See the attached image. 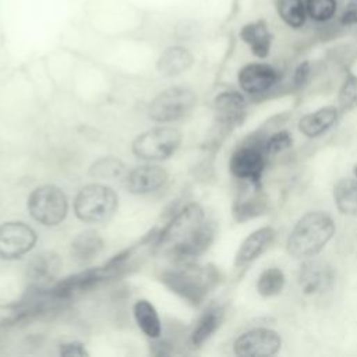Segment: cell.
I'll use <instances>...</instances> for the list:
<instances>
[{
	"label": "cell",
	"mask_w": 357,
	"mask_h": 357,
	"mask_svg": "<svg viewBox=\"0 0 357 357\" xmlns=\"http://www.w3.org/2000/svg\"><path fill=\"white\" fill-rule=\"evenodd\" d=\"M215 229L198 204L181 208L156 236L155 245L174 262H192L213 241Z\"/></svg>",
	"instance_id": "6da1fadb"
},
{
	"label": "cell",
	"mask_w": 357,
	"mask_h": 357,
	"mask_svg": "<svg viewBox=\"0 0 357 357\" xmlns=\"http://www.w3.org/2000/svg\"><path fill=\"white\" fill-rule=\"evenodd\" d=\"M160 280L184 301L198 307L218 284L219 272L212 265L176 262L174 266L162 272Z\"/></svg>",
	"instance_id": "7a4b0ae2"
},
{
	"label": "cell",
	"mask_w": 357,
	"mask_h": 357,
	"mask_svg": "<svg viewBox=\"0 0 357 357\" xmlns=\"http://www.w3.org/2000/svg\"><path fill=\"white\" fill-rule=\"evenodd\" d=\"M335 234L332 218L324 212H308L298 219L287 237V251L298 259L317 255Z\"/></svg>",
	"instance_id": "3957f363"
},
{
	"label": "cell",
	"mask_w": 357,
	"mask_h": 357,
	"mask_svg": "<svg viewBox=\"0 0 357 357\" xmlns=\"http://www.w3.org/2000/svg\"><path fill=\"white\" fill-rule=\"evenodd\" d=\"M117 194L103 184H88L79 190L74 199L77 218L86 223L109 220L117 209Z\"/></svg>",
	"instance_id": "277c9868"
},
{
	"label": "cell",
	"mask_w": 357,
	"mask_h": 357,
	"mask_svg": "<svg viewBox=\"0 0 357 357\" xmlns=\"http://www.w3.org/2000/svg\"><path fill=\"white\" fill-rule=\"evenodd\" d=\"M28 211L31 216L43 226L60 225L68 211V201L61 188L53 184L36 187L28 197Z\"/></svg>",
	"instance_id": "5b68a950"
},
{
	"label": "cell",
	"mask_w": 357,
	"mask_h": 357,
	"mask_svg": "<svg viewBox=\"0 0 357 357\" xmlns=\"http://www.w3.org/2000/svg\"><path fill=\"white\" fill-rule=\"evenodd\" d=\"M181 144V132L169 126L151 128L132 142V153L144 160H163L170 158Z\"/></svg>",
	"instance_id": "8992f818"
},
{
	"label": "cell",
	"mask_w": 357,
	"mask_h": 357,
	"mask_svg": "<svg viewBox=\"0 0 357 357\" xmlns=\"http://www.w3.org/2000/svg\"><path fill=\"white\" fill-rule=\"evenodd\" d=\"M197 103L194 91L185 86H170L162 91L149 105V117L159 123H172L187 116Z\"/></svg>",
	"instance_id": "52a82bcc"
},
{
	"label": "cell",
	"mask_w": 357,
	"mask_h": 357,
	"mask_svg": "<svg viewBox=\"0 0 357 357\" xmlns=\"http://www.w3.org/2000/svg\"><path fill=\"white\" fill-rule=\"evenodd\" d=\"M266 156L264 139L251 138L231 153L229 169L236 178L258 184L266 165Z\"/></svg>",
	"instance_id": "ba28073f"
},
{
	"label": "cell",
	"mask_w": 357,
	"mask_h": 357,
	"mask_svg": "<svg viewBox=\"0 0 357 357\" xmlns=\"http://www.w3.org/2000/svg\"><path fill=\"white\" fill-rule=\"evenodd\" d=\"M36 243L35 230L24 222L0 225V259H15L26 254Z\"/></svg>",
	"instance_id": "9c48e42d"
},
{
	"label": "cell",
	"mask_w": 357,
	"mask_h": 357,
	"mask_svg": "<svg viewBox=\"0 0 357 357\" xmlns=\"http://www.w3.org/2000/svg\"><path fill=\"white\" fill-rule=\"evenodd\" d=\"M282 339L280 336L266 328H255L240 335L233 350L237 356H273L280 350Z\"/></svg>",
	"instance_id": "30bf717a"
},
{
	"label": "cell",
	"mask_w": 357,
	"mask_h": 357,
	"mask_svg": "<svg viewBox=\"0 0 357 357\" xmlns=\"http://www.w3.org/2000/svg\"><path fill=\"white\" fill-rule=\"evenodd\" d=\"M240 88L248 95H259L271 89L279 79L278 70L266 63H248L237 75Z\"/></svg>",
	"instance_id": "8fae6325"
},
{
	"label": "cell",
	"mask_w": 357,
	"mask_h": 357,
	"mask_svg": "<svg viewBox=\"0 0 357 357\" xmlns=\"http://www.w3.org/2000/svg\"><path fill=\"white\" fill-rule=\"evenodd\" d=\"M266 209L268 198L259 187V183L245 181V184L238 190L233 204L234 219L237 222H244L265 213Z\"/></svg>",
	"instance_id": "7c38bea8"
},
{
	"label": "cell",
	"mask_w": 357,
	"mask_h": 357,
	"mask_svg": "<svg viewBox=\"0 0 357 357\" xmlns=\"http://www.w3.org/2000/svg\"><path fill=\"white\" fill-rule=\"evenodd\" d=\"M167 181V173L158 165H142L128 172L126 187L130 192L144 195L158 191Z\"/></svg>",
	"instance_id": "4fadbf2b"
},
{
	"label": "cell",
	"mask_w": 357,
	"mask_h": 357,
	"mask_svg": "<svg viewBox=\"0 0 357 357\" xmlns=\"http://www.w3.org/2000/svg\"><path fill=\"white\" fill-rule=\"evenodd\" d=\"M333 283L332 268L319 259L307 261L298 272V284L304 294H318L326 291Z\"/></svg>",
	"instance_id": "5bb4252c"
},
{
	"label": "cell",
	"mask_w": 357,
	"mask_h": 357,
	"mask_svg": "<svg viewBox=\"0 0 357 357\" xmlns=\"http://www.w3.org/2000/svg\"><path fill=\"white\" fill-rule=\"evenodd\" d=\"M213 112L216 121L222 127L233 128L245 119V100L238 92H222L213 100Z\"/></svg>",
	"instance_id": "9a60e30c"
},
{
	"label": "cell",
	"mask_w": 357,
	"mask_h": 357,
	"mask_svg": "<svg viewBox=\"0 0 357 357\" xmlns=\"http://www.w3.org/2000/svg\"><path fill=\"white\" fill-rule=\"evenodd\" d=\"M61 269V259L56 252L43 251L33 255L26 265V279L36 287L53 282Z\"/></svg>",
	"instance_id": "2e32d148"
},
{
	"label": "cell",
	"mask_w": 357,
	"mask_h": 357,
	"mask_svg": "<svg viewBox=\"0 0 357 357\" xmlns=\"http://www.w3.org/2000/svg\"><path fill=\"white\" fill-rule=\"evenodd\" d=\"M195 61L192 52L184 45H170L159 54L156 70L165 77H177L188 71Z\"/></svg>",
	"instance_id": "e0dca14e"
},
{
	"label": "cell",
	"mask_w": 357,
	"mask_h": 357,
	"mask_svg": "<svg viewBox=\"0 0 357 357\" xmlns=\"http://www.w3.org/2000/svg\"><path fill=\"white\" fill-rule=\"evenodd\" d=\"M240 39L250 47L251 53L259 59H265L272 46V32L265 20H257L247 22L241 26Z\"/></svg>",
	"instance_id": "ac0fdd59"
},
{
	"label": "cell",
	"mask_w": 357,
	"mask_h": 357,
	"mask_svg": "<svg viewBox=\"0 0 357 357\" xmlns=\"http://www.w3.org/2000/svg\"><path fill=\"white\" fill-rule=\"evenodd\" d=\"M275 234H276L275 230L269 226H265V227H261V229L252 231L241 243V245L236 254L234 265L237 268H240V266L248 265L252 261H255L272 244Z\"/></svg>",
	"instance_id": "d6986e66"
},
{
	"label": "cell",
	"mask_w": 357,
	"mask_h": 357,
	"mask_svg": "<svg viewBox=\"0 0 357 357\" xmlns=\"http://www.w3.org/2000/svg\"><path fill=\"white\" fill-rule=\"evenodd\" d=\"M339 112L333 106H325L303 116L298 121V130L308 138H315L326 132L337 121Z\"/></svg>",
	"instance_id": "ffe728a7"
},
{
	"label": "cell",
	"mask_w": 357,
	"mask_h": 357,
	"mask_svg": "<svg viewBox=\"0 0 357 357\" xmlns=\"http://www.w3.org/2000/svg\"><path fill=\"white\" fill-rule=\"evenodd\" d=\"M225 312L219 305H211L195 322L190 333V344L192 347H201L222 325Z\"/></svg>",
	"instance_id": "44dd1931"
},
{
	"label": "cell",
	"mask_w": 357,
	"mask_h": 357,
	"mask_svg": "<svg viewBox=\"0 0 357 357\" xmlns=\"http://www.w3.org/2000/svg\"><path fill=\"white\" fill-rule=\"evenodd\" d=\"M103 250V240L93 230H85L77 234L70 245L71 258L78 264L93 261Z\"/></svg>",
	"instance_id": "7402d4cb"
},
{
	"label": "cell",
	"mask_w": 357,
	"mask_h": 357,
	"mask_svg": "<svg viewBox=\"0 0 357 357\" xmlns=\"http://www.w3.org/2000/svg\"><path fill=\"white\" fill-rule=\"evenodd\" d=\"M132 315L137 326L149 339L158 340L162 335V322L158 311L148 300H138L132 307Z\"/></svg>",
	"instance_id": "603a6c76"
},
{
	"label": "cell",
	"mask_w": 357,
	"mask_h": 357,
	"mask_svg": "<svg viewBox=\"0 0 357 357\" xmlns=\"http://www.w3.org/2000/svg\"><path fill=\"white\" fill-rule=\"evenodd\" d=\"M276 13L282 22L291 29H301L308 20L305 0H276Z\"/></svg>",
	"instance_id": "cb8c5ba5"
},
{
	"label": "cell",
	"mask_w": 357,
	"mask_h": 357,
	"mask_svg": "<svg viewBox=\"0 0 357 357\" xmlns=\"http://www.w3.org/2000/svg\"><path fill=\"white\" fill-rule=\"evenodd\" d=\"M333 198L337 209L347 216H357V181L342 178L333 187Z\"/></svg>",
	"instance_id": "d4e9b609"
},
{
	"label": "cell",
	"mask_w": 357,
	"mask_h": 357,
	"mask_svg": "<svg viewBox=\"0 0 357 357\" xmlns=\"http://www.w3.org/2000/svg\"><path fill=\"white\" fill-rule=\"evenodd\" d=\"M308 18L319 25L331 24L337 17L339 0H305Z\"/></svg>",
	"instance_id": "484cf974"
},
{
	"label": "cell",
	"mask_w": 357,
	"mask_h": 357,
	"mask_svg": "<svg viewBox=\"0 0 357 357\" xmlns=\"http://www.w3.org/2000/svg\"><path fill=\"white\" fill-rule=\"evenodd\" d=\"M284 286V275L279 268L265 269L257 280V291L262 297H272L282 291Z\"/></svg>",
	"instance_id": "4316f807"
},
{
	"label": "cell",
	"mask_w": 357,
	"mask_h": 357,
	"mask_svg": "<svg viewBox=\"0 0 357 357\" xmlns=\"http://www.w3.org/2000/svg\"><path fill=\"white\" fill-rule=\"evenodd\" d=\"M123 163L114 158H102L91 167V174L100 180H113L123 173Z\"/></svg>",
	"instance_id": "83f0119b"
},
{
	"label": "cell",
	"mask_w": 357,
	"mask_h": 357,
	"mask_svg": "<svg viewBox=\"0 0 357 357\" xmlns=\"http://www.w3.org/2000/svg\"><path fill=\"white\" fill-rule=\"evenodd\" d=\"M293 142L291 134L286 130L283 131H278L272 135H269L268 138L264 139V149L266 152V155H275L279 152H283L284 149L290 148Z\"/></svg>",
	"instance_id": "f1b7e54d"
},
{
	"label": "cell",
	"mask_w": 357,
	"mask_h": 357,
	"mask_svg": "<svg viewBox=\"0 0 357 357\" xmlns=\"http://www.w3.org/2000/svg\"><path fill=\"white\" fill-rule=\"evenodd\" d=\"M339 105L343 112H349L357 106V79L350 77L344 81L339 92Z\"/></svg>",
	"instance_id": "f546056e"
},
{
	"label": "cell",
	"mask_w": 357,
	"mask_h": 357,
	"mask_svg": "<svg viewBox=\"0 0 357 357\" xmlns=\"http://www.w3.org/2000/svg\"><path fill=\"white\" fill-rule=\"evenodd\" d=\"M337 25L350 28L357 25V0H346L340 13L337 14Z\"/></svg>",
	"instance_id": "4dcf8cb0"
},
{
	"label": "cell",
	"mask_w": 357,
	"mask_h": 357,
	"mask_svg": "<svg viewBox=\"0 0 357 357\" xmlns=\"http://www.w3.org/2000/svg\"><path fill=\"white\" fill-rule=\"evenodd\" d=\"M310 75H311V64L308 61L300 63L296 67L294 74H293V85L296 88H303L308 82Z\"/></svg>",
	"instance_id": "1f68e13d"
},
{
	"label": "cell",
	"mask_w": 357,
	"mask_h": 357,
	"mask_svg": "<svg viewBox=\"0 0 357 357\" xmlns=\"http://www.w3.org/2000/svg\"><path fill=\"white\" fill-rule=\"evenodd\" d=\"M61 356H88V351L82 343L68 342L60 346Z\"/></svg>",
	"instance_id": "d6a6232c"
},
{
	"label": "cell",
	"mask_w": 357,
	"mask_h": 357,
	"mask_svg": "<svg viewBox=\"0 0 357 357\" xmlns=\"http://www.w3.org/2000/svg\"><path fill=\"white\" fill-rule=\"evenodd\" d=\"M354 173H356V176H357V166L354 167Z\"/></svg>",
	"instance_id": "836d02e7"
}]
</instances>
